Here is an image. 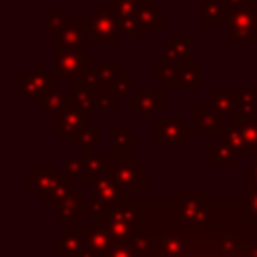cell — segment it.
<instances>
[{
  "label": "cell",
  "mask_w": 257,
  "mask_h": 257,
  "mask_svg": "<svg viewBox=\"0 0 257 257\" xmlns=\"http://www.w3.org/2000/svg\"><path fill=\"white\" fill-rule=\"evenodd\" d=\"M56 74L54 70H48L44 62H38L34 70H20L18 72V92L16 96L20 100L34 98L40 100L48 96L52 90H56Z\"/></svg>",
  "instance_id": "1"
},
{
  "label": "cell",
  "mask_w": 257,
  "mask_h": 257,
  "mask_svg": "<svg viewBox=\"0 0 257 257\" xmlns=\"http://www.w3.org/2000/svg\"><path fill=\"white\" fill-rule=\"evenodd\" d=\"M223 145L233 147L239 153L257 155V118H237L227 120V128L221 137Z\"/></svg>",
  "instance_id": "2"
},
{
  "label": "cell",
  "mask_w": 257,
  "mask_h": 257,
  "mask_svg": "<svg viewBox=\"0 0 257 257\" xmlns=\"http://www.w3.org/2000/svg\"><path fill=\"white\" fill-rule=\"evenodd\" d=\"M120 28L116 16L110 10L92 6L90 8V30L86 36V44H106L116 46L120 42Z\"/></svg>",
  "instance_id": "3"
},
{
  "label": "cell",
  "mask_w": 257,
  "mask_h": 257,
  "mask_svg": "<svg viewBox=\"0 0 257 257\" xmlns=\"http://www.w3.org/2000/svg\"><path fill=\"white\" fill-rule=\"evenodd\" d=\"M227 42L239 44H255L257 42V6H245L231 10L229 26H227Z\"/></svg>",
  "instance_id": "4"
},
{
  "label": "cell",
  "mask_w": 257,
  "mask_h": 257,
  "mask_svg": "<svg viewBox=\"0 0 257 257\" xmlns=\"http://www.w3.org/2000/svg\"><path fill=\"white\" fill-rule=\"evenodd\" d=\"M147 167L139 163L137 155H120V161L110 165V175L122 189H143Z\"/></svg>",
  "instance_id": "5"
},
{
  "label": "cell",
  "mask_w": 257,
  "mask_h": 257,
  "mask_svg": "<svg viewBox=\"0 0 257 257\" xmlns=\"http://www.w3.org/2000/svg\"><path fill=\"white\" fill-rule=\"evenodd\" d=\"M88 64H92V56L82 48L54 50V74L58 80H74Z\"/></svg>",
  "instance_id": "6"
},
{
  "label": "cell",
  "mask_w": 257,
  "mask_h": 257,
  "mask_svg": "<svg viewBox=\"0 0 257 257\" xmlns=\"http://www.w3.org/2000/svg\"><path fill=\"white\" fill-rule=\"evenodd\" d=\"M90 30V16H68L62 30L54 36V50L82 48Z\"/></svg>",
  "instance_id": "7"
},
{
  "label": "cell",
  "mask_w": 257,
  "mask_h": 257,
  "mask_svg": "<svg viewBox=\"0 0 257 257\" xmlns=\"http://www.w3.org/2000/svg\"><path fill=\"white\" fill-rule=\"evenodd\" d=\"M193 133L183 116H155V143L159 147L183 145V139Z\"/></svg>",
  "instance_id": "8"
},
{
  "label": "cell",
  "mask_w": 257,
  "mask_h": 257,
  "mask_svg": "<svg viewBox=\"0 0 257 257\" xmlns=\"http://www.w3.org/2000/svg\"><path fill=\"white\" fill-rule=\"evenodd\" d=\"M163 60L173 64V66H187L191 64V50H193V36L185 34V36H173V34H165L163 36Z\"/></svg>",
  "instance_id": "9"
},
{
  "label": "cell",
  "mask_w": 257,
  "mask_h": 257,
  "mask_svg": "<svg viewBox=\"0 0 257 257\" xmlns=\"http://www.w3.org/2000/svg\"><path fill=\"white\" fill-rule=\"evenodd\" d=\"M126 108L135 110L139 118L155 116L165 108V88H149L137 92L133 98L126 100Z\"/></svg>",
  "instance_id": "10"
},
{
  "label": "cell",
  "mask_w": 257,
  "mask_h": 257,
  "mask_svg": "<svg viewBox=\"0 0 257 257\" xmlns=\"http://www.w3.org/2000/svg\"><path fill=\"white\" fill-rule=\"evenodd\" d=\"M137 36H153L157 34V28L165 26V8L159 6L155 0H145L137 14Z\"/></svg>",
  "instance_id": "11"
},
{
  "label": "cell",
  "mask_w": 257,
  "mask_h": 257,
  "mask_svg": "<svg viewBox=\"0 0 257 257\" xmlns=\"http://www.w3.org/2000/svg\"><path fill=\"white\" fill-rule=\"evenodd\" d=\"M92 124V110L80 108V106H72L68 110H64L62 114H58L54 118V135L56 137H66V135H74L78 128Z\"/></svg>",
  "instance_id": "12"
},
{
  "label": "cell",
  "mask_w": 257,
  "mask_h": 257,
  "mask_svg": "<svg viewBox=\"0 0 257 257\" xmlns=\"http://www.w3.org/2000/svg\"><path fill=\"white\" fill-rule=\"evenodd\" d=\"M74 106V88H56L48 96L36 100V108L46 114V118H56L64 110Z\"/></svg>",
  "instance_id": "13"
},
{
  "label": "cell",
  "mask_w": 257,
  "mask_h": 257,
  "mask_svg": "<svg viewBox=\"0 0 257 257\" xmlns=\"http://www.w3.org/2000/svg\"><path fill=\"white\" fill-rule=\"evenodd\" d=\"M201 74V62H191L187 66H175L173 76L169 78V82L163 84L165 90H181V88H191V90H201L203 82L199 78Z\"/></svg>",
  "instance_id": "14"
},
{
  "label": "cell",
  "mask_w": 257,
  "mask_h": 257,
  "mask_svg": "<svg viewBox=\"0 0 257 257\" xmlns=\"http://www.w3.org/2000/svg\"><path fill=\"white\" fill-rule=\"evenodd\" d=\"M229 16L223 0H201V26H229Z\"/></svg>",
  "instance_id": "15"
},
{
  "label": "cell",
  "mask_w": 257,
  "mask_h": 257,
  "mask_svg": "<svg viewBox=\"0 0 257 257\" xmlns=\"http://www.w3.org/2000/svg\"><path fill=\"white\" fill-rule=\"evenodd\" d=\"M191 122H193V126L201 128V135H205V137H213V135L223 137V133L227 128V126L221 124V116L217 112L203 110V108H197V106L191 108Z\"/></svg>",
  "instance_id": "16"
},
{
  "label": "cell",
  "mask_w": 257,
  "mask_h": 257,
  "mask_svg": "<svg viewBox=\"0 0 257 257\" xmlns=\"http://www.w3.org/2000/svg\"><path fill=\"white\" fill-rule=\"evenodd\" d=\"M233 100H235V114L237 118H257V90H241V88H231Z\"/></svg>",
  "instance_id": "17"
},
{
  "label": "cell",
  "mask_w": 257,
  "mask_h": 257,
  "mask_svg": "<svg viewBox=\"0 0 257 257\" xmlns=\"http://www.w3.org/2000/svg\"><path fill=\"white\" fill-rule=\"evenodd\" d=\"M209 100H211V110L217 112L221 118L225 116L229 120L235 114V100H233L231 90L223 92L219 88H211L209 90Z\"/></svg>",
  "instance_id": "18"
},
{
  "label": "cell",
  "mask_w": 257,
  "mask_h": 257,
  "mask_svg": "<svg viewBox=\"0 0 257 257\" xmlns=\"http://www.w3.org/2000/svg\"><path fill=\"white\" fill-rule=\"evenodd\" d=\"M108 135H110V151L116 155H126L128 147L139 143V137L128 133L126 126H110Z\"/></svg>",
  "instance_id": "19"
},
{
  "label": "cell",
  "mask_w": 257,
  "mask_h": 257,
  "mask_svg": "<svg viewBox=\"0 0 257 257\" xmlns=\"http://www.w3.org/2000/svg\"><path fill=\"white\" fill-rule=\"evenodd\" d=\"M82 161L86 165V171L90 173V177H100V175H108L110 173V161L108 155L104 153H92L90 149H82Z\"/></svg>",
  "instance_id": "20"
},
{
  "label": "cell",
  "mask_w": 257,
  "mask_h": 257,
  "mask_svg": "<svg viewBox=\"0 0 257 257\" xmlns=\"http://www.w3.org/2000/svg\"><path fill=\"white\" fill-rule=\"evenodd\" d=\"M66 18L68 16H64V8L48 6L44 10V34L46 36H56L62 30V26L66 24Z\"/></svg>",
  "instance_id": "21"
},
{
  "label": "cell",
  "mask_w": 257,
  "mask_h": 257,
  "mask_svg": "<svg viewBox=\"0 0 257 257\" xmlns=\"http://www.w3.org/2000/svg\"><path fill=\"white\" fill-rule=\"evenodd\" d=\"M118 106H120V96L112 88H98V94H96V112L102 118H108V114L112 110H116Z\"/></svg>",
  "instance_id": "22"
},
{
  "label": "cell",
  "mask_w": 257,
  "mask_h": 257,
  "mask_svg": "<svg viewBox=\"0 0 257 257\" xmlns=\"http://www.w3.org/2000/svg\"><path fill=\"white\" fill-rule=\"evenodd\" d=\"M72 143L76 147H80V149H92L94 145L100 143V128L98 126H92V124L82 126V128H78L72 135Z\"/></svg>",
  "instance_id": "23"
},
{
  "label": "cell",
  "mask_w": 257,
  "mask_h": 257,
  "mask_svg": "<svg viewBox=\"0 0 257 257\" xmlns=\"http://www.w3.org/2000/svg\"><path fill=\"white\" fill-rule=\"evenodd\" d=\"M72 88H90V90H98L100 88V80H98V72H96V64H88L74 80H72Z\"/></svg>",
  "instance_id": "24"
},
{
  "label": "cell",
  "mask_w": 257,
  "mask_h": 257,
  "mask_svg": "<svg viewBox=\"0 0 257 257\" xmlns=\"http://www.w3.org/2000/svg\"><path fill=\"white\" fill-rule=\"evenodd\" d=\"M96 72H98L100 88H112L120 74V66L118 62H96Z\"/></svg>",
  "instance_id": "25"
},
{
  "label": "cell",
  "mask_w": 257,
  "mask_h": 257,
  "mask_svg": "<svg viewBox=\"0 0 257 257\" xmlns=\"http://www.w3.org/2000/svg\"><path fill=\"white\" fill-rule=\"evenodd\" d=\"M62 163H64V173L70 175L72 179H80V181L90 179V173L86 171V165H84L82 157H74V155L66 153L64 159H62Z\"/></svg>",
  "instance_id": "26"
},
{
  "label": "cell",
  "mask_w": 257,
  "mask_h": 257,
  "mask_svg": "<svg viewBox=\"0 0 257 257\" xmlns=\"http://www.w3.org/2000/svg\"><path fill=\"white\" fill-rule=\"evenodd\" d=\"M237 157H239V151H235L229 145L219 143V145L211 147V161L213 163H235Z\"/></svg>",
  "instance_id": "27"
},
{
  "label": "cell",
  "mask_w": 257,
  "mask_h": 257,
  "mask_svg": "<svg viewBox=\"0 0 257 257\" xmlns=\"http://www.w3.org/2000/svg\"><path fill=\"white\" fill-rule=\"evenodd\" d=\"M141 4H135L131 0H108V10L118 18H128V16H135L137 10H139Z\"/></svg>",
  "instance_id": "28"
},
{
  "label": "cell",
  "mask_w": 257,
  "mask_h": 257,
  "mask_svg": "<svg viewBox=\"0 0 257 257\" xmlns=\"http://www.w3.org/2000/svg\"><path fill=\"white\" fill-rule=\"evenodd\" d=\"M96 94L98 90H90V88H78L74 90V104L86 110H96Z\"/></svg>",
  "instance_id": "29"
},
{
  "label": "cell",
  "mask_w": 257,
  "mask_h": 257,
  "mask_svg": "<svg viewBox=\"0 0 257 257\" xmlns=\"http://www.w3.org/2000/svg\"><path fill=\"white\" fill-rule=\"evenodd\" d=\"M137 88H139V82H137V80H131L128 74H126L124 70H120V74H118V78H116L112 90H114L118 96H126L128 92H135Z\"/></svg>",
  "instance_id": "30"
},
{
  "label": "cell",
  "mask_w": 257,
  "mask_h": 257,
  "mask_svg": "<svg viewBox=\"0 0 257 257\" xmlns=\"http://www.w3.org/2000/svg\"><path fill=\"white\" fill-rule=\"evenodd\" d=\"M247 185L251 191H257V161L247 165Z\"/></svg>",
  "instance_id": "31"
},
{
  "label": "cell",
  "mask_w": 257,
  "mask_h": 257,
  "mask_svg": "<svg viewBox=\"0 0 257 257\" xmlns=\"http://www.w3.org/2000/svg\"><path fill=\"white\" fill-rule=\"evenodd\" d=\"M223 2L229 10H237V8H245V6H257L255 0H223Z\"/></svg>",
  "instance_id": "32"
},
{
  "label": "cell",
  "mask_w": 257,
  "mask_h": 257,
  "mask_svg": "<svg viewBox=\"0 0 257 257\" xmlns=\"http://www.w3.org/2000/svg\"><path fill=\"white\" fill-rule=\"evenodd\" d=\"M131 2H135V4H143L145 0H131Z\"/></svg>",
  "instance_id": "33"
}]
</instances>
